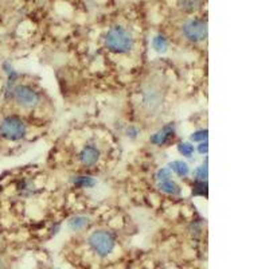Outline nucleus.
<instances>
[{
	"mask_svg": "<svg viewBox=\"0 0 269 269\" xmlns=\"http://www.w3.org/2000/svg\"><path fill=\"white\" fill-rule=\"evenodd\" d=\"M166 89L163 83L158 78H151L142 85L140 89V109L147 116H155L165 104Z\"/></svg>",
	"mask_w": 269,
	"mask_h": 269,
	"instance_id": "obj_1",
	"label": "nucleus"
},
{
	"mask_svg": "<svg viewBox=\"0 0 269 269\" xmlns=\"http://www.w3.org/2000/svg\"><path fill=\"white\" fill-rule=\"evenodd\" d=\"M105 47L113 54H129L135 47V38L129 30L117 24L110 27L106 32Z\"/></svg>",
	"mask_w": 269,
	"mask_h": 269,
	"instance_id": "obj_2",
	"label": "nucleus"
},
{
	"mask_svg": "<svg viewBox=\"0 0 269 269\" xmlns=\"http://www.w3.org/2000/svg\"><path fill=\"white\" fill-rule=\"evenodd\" d=\"M28 124L19 114H4L0 117V139L8 143L22 142L27 137Z\"/></svg>",
	"mask_w": 269,
	"mask_h": 269,
	"instance_id": "obj_3",
	"label": "nucleus"
},
{
	"mask_svg": "<svg viewBox=\"0 0 269 269\" xmlns=\"http://www.w3.org/2000/svg\"><path fill=\"white\" fill-rule=\"evenodd\" d=\"M12 98L18 106L22 109L34 110L42 105V94L41 91L30 85V84H19L12 88Z\"/></svg>",
	"mask_w": 269,
	"mask_h": 269,
	"instance_id": "obj_4",
	"label": "nucleus"
},
{
	"mask_svg": "<svg viewBox=\"0 0 269 269\" xmlns=\"http://www.w3.org/2000/svg\"><path fill=\"white\" fill-rule=\"evenodd\" d=\"M88 242H89V247L91 248V251L97 253L100 257L109 256L114 251V247H116L114 236L108 230H104V229L91 233L89 238H88Z\"/></svg>",
	"mask_w": 269,
	"mask_h": 269,
	"instance_id": "obj_5",
	"label": "nucleus"
},
{
	"mask_svg": "<svg viewBox=\"0 0 269 269\" xmlns=\"http://www.w3.org/2000/svg\"><path fill=\"white\" fill-rule=\"evenodd\" d=\"M182 35L187 41L199 43L207 38V23L202 19H188L183 23Z\"/></svg>",
	"mask_w": 269,
	"mask_h": 269,
	"instance_id": "obj_6",
	"label": "nucleus"
},
{
	"mask_svg": "<svg viewBox=\"0 0 269 269\" xmlns=\"http://www.w3.org/2000/svg\"><path fill=\"white\" fill-rule=\"evenodd\" d=\"M77 159L84 169H93L100 162L101 150L94 143H88L80 150Z\"/></svg>",
	"mask_w": 269,
	"mask_h": 269,
	"instance_id": "obj_7",
	"label": "nucleus"
},
{
	"mask_svg": "<svg viewBox=\"0 0 269 269\" xmlns=\"http://www.w3.org/2000/svg\"><path fill=\"white\" fill-rule=\"evenodd\" d=\"M174 136H175V127H174V124H169L162 128L159 132L152 135L150 140L155 146H166L173 140Z\"/></svg>",
	"mask_w": 269,
	"mask_h": 269,
	"instance_id": "obj_8",
	"label": "nucleus"
},
{
	"mask_svg": "<svg viewBox=\"0 0 269 269\" xmlns=\"http://www.w3.org/2000/svg\"><path fill=\"white\" fill-rule=\"evenodd\" d=\"M90 224V221L88 217H84V215H77V217H73V218L69 221V228L72 229L73 232H78V230H83V229L88 228Z\"/></svg>",
	"mask_w": 269,
	"mask_h": 269,
	"instance_id": "obj_9",
	"label": "nucleus"
},
{
	"mask_svg": "<svg viewBox=\"0 0 269 269\" xmlns=\"http://www.w3.org/2000/svg\"><path fill=\"white\" fill-rule=\"evenodd\" d=\"M159 190L165 194H169V195H179L180 194V187L171 179L165 180V182H159Z\"/></svg>",
	"mask_w": 269,
	"mask_h": 269,
	"instance_id": "obj_10",
	"label": "nucleus"
},
{
	"mask_svg": "<svg viewBox=\"0 0 269 269\" xmlns=\"http://www.w3.org/2000/svg\"><path fill=\"white\" fill-rule=\"evenodd\" d=\"M170 167H171L174 173L179 175L180 178H186L187 175L190 174L188 166H187V163L182 162V160H175V162H173V163L170 165Z\"/></svg>",
	"mask_w": 269,
	"mask_h": 269,
	"instance_id": "obj_11",
	"label": "nucleus"
},
{
	"mask_svg": "<svg viewBox=\"0 0 269 269\" xmlns=\"http://www.w3.org/2000/svg\"><path fill=\"white\" fill-rule=\"evenodd\" d=\"M192 194L194 195H207V183L206 180H195L192 184Z\"/></svg>",
	"mask_w": 269,
	"mask_h": 269,
	"instance_id": "obj_12",
	"label": "nucleus"
},
{
	"mask_svg": "<svg viewBox=\"0 0 269 269\" xmlns=\"http://www.w3.org/2000/svg\"><path fill=\"white\" fill-rule=\"evenodd\" d=\"M167 47H169V42L166 39L163 35H156L154 38V49L156 51H159V53H165L167 50Z\"/></svg>",
	"mask_w": 269,
	"mask_h": 269,
	"instance_id": "obj_13",
	"label": "nucleus"
},
{
	"mask_svg": "<svg viewBox=\"0 0 269 269\" xmlns=\"http://www.w3.org/2000/svg\"><path fill=\"white\" fill-rule=\"evenodd\" d=\"M73 182L76 186L83 187V188H89V187L94 186V183H96L90 177H76Z\"/></svg>",
	"mask_w": 269,
	"mask_h": 269,
	"instance_id": "obj_14",
	"label": "nucleus"
},
{
	"mask_svg": "<svg viewBox=\"0 0 269 269\" xmlns=\"http://www.w3.org/2000/svg\"><path fill=\"white\" fill-rule=\"evenodd\" d=\"M178 150L183 156H187V158L194 155V146H191L190 143H179Z\"/></svg>",
	"mask_w": 269,
	"mask_h": 269,
	"instance_id": "obj_15",
	"label": "nucleus"
},
{
	"mask_svg": "<svg viewBox=\"0 0 269 269\" xmlns=\"http://www.w3.org/2000/svg\"><path fill=\"white\" fill-rule=\"evenodd\" d=\"M182 8L187 12H192L198 8V1L196 0H184L182 3Z\"/></svg>",
	"mask_w": 269,
	"mask_h": 269,
	"instance_id": "obj_16",
	"label": "nucleus"
},
{
	"mask_svg": "<svg viewBox=\"0 0 269 269\" xmlns=\"http://www.w3.org/2000/svg\"><path fill=\"white\" fill-rule=\"evenodd\" d=\"M207 139V129H201V131H196L191 135L192 142H203Z\"/></svg>",
	"mask_w": 269,
	"mask_h": 269,
	"instance_id": "obj_17",
	"label": "nucleus"
},
{
	"mask_svg": "<svg viewBox=\"0 0 269 269\" xmlns=\"http://www.w3.org/2000/svg\"><path fill=\"white\" fill-rule=\"evenodd\" d=\"M156 178L159 182H165V180H169L171 179V171L169 169H160L156 174Z\"/></svg>",
	"mask_w": 269,
	"mask_h": 269,
	"instance_id": "obj_18",
	"label": "nucleus"
},
{
	"mask_svg": "<svg viewBox=\"0 0 269 269\" xmlns=\"http://www.w3.org/2000/svg\"><path fill=\"white\" fill-rule=\"evenodd\" d=\"M195 179L196 180H206L207 179V167L206 166H202V167L195 170Z\"/></svg>",
	"mask_w": 269,
	"mask_h": 269,
	"instance_id": "obj_19",
	"label": "nucleus"
},
{
	"mask_svg": "<svg viewBox=\"0 0 269 269\" xmlns=\"http://www.w3.org/2000/svg\"><path fill=\"white\" fill-rule=\"evenodd\" d=\"M128 133L131 135V137H136L137 133H139V131H137V128L129 127V129H128Z\"/></svg>",
	"mask_w": 269,
	"mask_h": 269,
	"instance_id": "obj_20",
	"label": "nucleus"
},
{
	"mask_svg": "<svg viewBox=\"0 0 269 269\" xmlns=\"http://www.w3.org/2000/svg\"><path fill=\"white\" fill-rule=\"evenodd\" d=\"M199 152L201 154H207V143H201V146H199Z\"/></svg>",
	"mask_w": 269,
	"mask_h": 269,
	"instance_id": "obj_21",
	"label": "nucleus"
},
{
	"mask_svg": "<svg viewBox=\"0 0 269 269\" xmlns=\"http://www.w3.org/2000/svg\"><path fill=\"white\" fill-rule=\"evenodd\" d=\"M0 269H4V261L0 257Z\"/></svg>",
	"mask_w": 269,
	"mask_h": 269,
	"instance_id": "obj_22",
	"label": "nucleus"
}]
</instances>
